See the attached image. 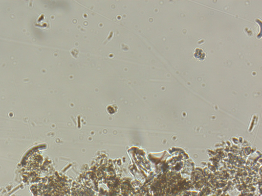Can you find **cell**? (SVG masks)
Instances as JSON below:
<instances>
[{
    "label": "cell",
    "mask_w": 262,
    "mask_h": 196,
    "mask_svg": "<svg viewBox=\"0 0 262 196\" xmlns=\"http://www.w3.org/2000/svg\"><path fill=\"white\" fill-rule=\"evenodd\" d=\"M193 55L195 59L200 61H203L206 57L205 52L200 47H196L194 50Z\"/></svg>",
    "instance_id": "1"
}]
</instances>
